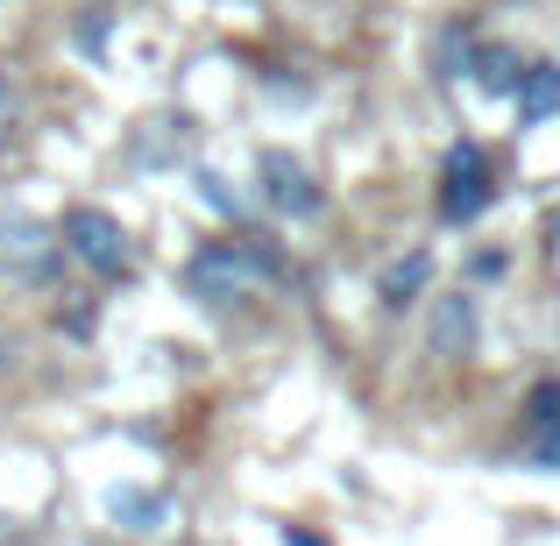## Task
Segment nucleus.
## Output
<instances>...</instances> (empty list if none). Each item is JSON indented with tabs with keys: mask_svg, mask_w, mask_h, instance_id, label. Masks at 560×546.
<instances>
[{
	"mask_svg": "<svg viewBox=\"0 0 560 546\" xmlns=\"http://www.w3.org/2000/svg\"><path fill=\"white\" fill-rule=\"evenodd\" d=\"M277 277H284V263H277L270 242H206L185 263V291L199 305H242L262 284H277Z\"/></svg>",
	"mask_w": 560,
	"mask_h": 546,
	"instance_id": "1",
	"label": "nucleus"
},
{
	"mask_svg": "<svg viewBox=\"0 0 560 546\" xmlns=\"http://www.w3.org/2000/svg\"><path fill=\"white\" fill-rule=\"evenodd\" d=\"M57 248H65L71 263H85L93 277H128V263H136L128 228L107 213V206H71V213L57 220Z\"/></svg>",
	"mask_w": 560,
	"mask_h": 546,
	"instance_id": "2",
	"label": "nucleus"
},
{
	"mask_svg": "<svg viewBox=\"0 0 560 546\" xmlns=\"http://www.w3.org/2000/svg\"><path fill=\"white\" fill-rule=\"evenodd\" d=\"M490 199H497L490 156H482L476 142H454L447 164H440V220H476Z\"/></svg>",
	"mask_w": 560,
	"mask_h": 546,
	"instance_id": "3",
	"label": "nucleus"
},
{
	"mask_svg": "<svg viewBox=\"0 0 560 546\" xmlns=\"http://www.w3.org/2000/svg\"><path fill=\"white\" fill-rule=\"evenodd\" d=\"M256 178H262V199H270L277 213H291V220H313L319 206H327V191L313 185V171H305L299 156H284V150H262Z\"/></svg>",
	"mask_w": 560,
	"mask_h": 546,
	"instance_id": "4",
	"label": "nucleus"
},
{
	"mask_svg": "<svg viewBox=\"0 0 560 546\" xmlns=\"http://www.w3.org/2000/svg\"><path fill=\"white\" fill-rule=\"evenodd\" d=\"M468 348H476V305L468 299H440L433 305V356L462 362Z\"/></svg>",
	"mask_w": 560,
	"mask_h": 546,
	"instance_id": "5",
	"label": "nucleus"
},
{
	"mask_svg": "<svg viewBox=\"0 0 560 546\" xmlns=\"http://www.w3.org/2000/svg\"><path fill=\"white\" fill-rule=\"evenodd\" d=\"M560 114V65H525L518 79V121H547Z\"/></svg>",
	"mask_w": 560,
	"mask_h": 546,
	"instance_id": "6",
	"label": "nucleus"
},
{
	"mask_svg": "<svg viewBox=\"0 0 560 546\" xmlns=\"http://www.w3.org/2000/svg\"><path fill=\"white\" fill-rule=\"evenodd\" d=\"M425 277H433V256H425V248H411L405 263H390V270H383L376 299H383V305H411V299L425 291Z\"/></svg>",
	"mask_w": 560,
	"mask_h": 546,
	"instance_id": "7",
	"label": "nucleus"
},
{
	"mask_svg": "<svg viewBox=\"0 0 560 546\" xmlns=\"http://www.w3.org/2000/svg\"><path fill=\"white\" fill-rule=\"evenodd\" d=\"M518 79H525V65L504 50V43L476 50V85H482V93H518Z\"/></svg>",
	"mask_w": 560,
	"mask_h": 546,
	"instance_id": "8",
	"label": "nucleus"
},
{
	"mask_svg": "<svg viewBox=\"0 0 560 546\" xmlns=\"http://www.w3.org/2000/svg\"><path fill=\"white\" fill-rule=\"evenodd\" d=\"M43 248H50V242H43L36 220H14V228L0 234V256H14V270H28V277L43 270Z\"/></svg>",
	"mask_w": 560,
	"mask_h": 546,
	"instance_id": "9",
	"label": "nucleus"
},
{
	"mask_svg": "<svg viewBox=\"0 0 560 546\" xmlns=\"http://www.w3.org/2000/svg\"><path fill=\"white\" fill-rule=\"evenodd\" d=\"M533 462H539V468H560V411H553L547 426H539V440H533Z\"/></svg>",
	"mask_w": 560,
	"mask_h": 546,
	"instance_id": "10",
	"label": "nucleus"
},
{
	"mask_svg": "<svg viewBox=\"0 0 560 546\" xmlns=\"http://www.w3.org/2000/svg\"><path fill=\"white\" fill-rule=\"evenodd\" d=\"M553 411H560V383H539V391H533V419H539V426H547V419H553Z\"/></svg>",
	"mask_w": 560,
	"mask_h": 546,
	"instance_id": "11",
	"label": "nucleus"
},
{
	"mask_svg": "<svg viewBox=\"0 0 560 546\" xmlns=\"http://www.w3.org/2000/svg\"><path fill=\"white\" fill-rule=\"evenodd\" d=\"M14 128V93H8V79H0V136Z\"/></svg>",
	"mask_w": 560,
	"mask_h": 546,
	"instance_id": "12",
	"label": "nucleus"
},
{
	"mask_svg": "<svg viewBox=\"0 0 560 546\" xmlns=\"http://www.w3.org/2000/svg\"><path fill=\"white\" fill-rule=\"evenodd\" d=\"M553 234H560V220H553Z\"/></svg>",
	"mask_w": 560,
	"mask_h": 546,
	"instance_id": "13",
	"label": "nucleus"
}]
</instances>
